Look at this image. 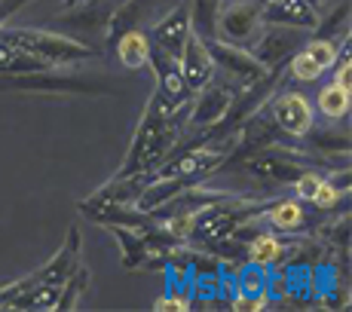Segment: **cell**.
I'll list each match as a JSON object with an SVG mask.
<instances>
[{
	"mask_svg": "<svg viewBox=\"0 0 352 312\" xmlns=\"http://www.w3.org/2000/svg\"><path fill=\"white\" fill-rule=\"evenodd\" d=\"M184 111V101L168 98L162 89L151 95L144 107L141 126L135 132L129 153L120 166L117 178H147L157 166H162V159L168 156L172 144L178 141V113Z\"/></svg>",
	"mask_w": 352,
	"mask_h": 312,
	"instance_id": "6da1fadb",
	"label": "cell"
},
{
	"mask_svg": "<svg viewBox=\"0 0 352 312\" xmlns=\"http://www.w3.org/2000/svg\"><path fill=\"white\" fill-rule=\"evenodd\" d=\"M0 40L19 46V49H25L28 56L40 58V62H46L50 67L83 65L98 56L83 40H74V37H67V34L46 31V28H16V25H3V28H0Z\"/></svg>",
	"mask_w": 352,
	"mask_h": 312,
	"instance_id": "7a4b0ae2",
	"label": "cell"
},
{
	"mask_svg": "<svg viewBox=\"0 0 352 312\" xmlns=\"http://www.w3.org/2000/svg\"><path fill=\"white\" fill-rule=\"evenodd\" d=\"M0 89L6 92H34V95H111L117 80L107 74H71L43 67V71L0 77Z\"/></svg>",
	"mask_w": 352,
	"mask_h": 312,
	"instance_id": "3957f363",
	"label": "cell"
},
{
	"mask_svg": "<svg viewBox=\"0 0 352 312\" xmlns=\"http://www.w3.org/2000/svg\"><path fill=\"white\" fill-rule=\"evenodd\" d=\"M206 43H208V52H212L214 67H224L242 89H248V86L267 80L270 71L257 62L248 49H242V46H236V43H224V40H218V37L206 40Z\"/></svg>",
	"mask_w": 352,
	"mask_h": 312,
	"instance_id": "277c9868",
	"label": "cell"
},
{
	"mask_svg": "<svg viewBox=\"0 0 352 312\" xmlns=\"http://www.w3.org/2000/svg\"><path fill=\"white\" fill-rule=\"evenodd\" d=\"M178 71L181 80H184L187 92H202L208 83H212V74H214V62H212V52H208V43L199 37V31L187 34L184 40V49L178 56Z\"/></svg>",
	"mask_w": 352,
	"mask_h": 312,
	"instance_id": "5b68a950",
	"label": "cell"
},
{
	"mask_svg": "<svg viewBox=\"0 0 352 312\" xmlns=\"http://www.w3.org/2000/svg\"><path fill=\"white\" fill-rule=\"evenodd\" d=\"M261 6L263 0H236V3H230L214 22L218 40L242 46L248 37H254L257 25H261Z\"/></svg>",
	"mask_w": 352,
	"mask_h": 312,
	"instance_id": "8992f818",
	"label": "cell"
},
{
	"mask_svg": "<svg viewBox=\"0 0 352 312\" xmlns=\"http://www.w3.org/2000/svg\"><path fill=\"white\" fill-rule=\"evenodd\" d=\"M273 123L282 135H291V138H303V135L313 129V101L300 92H282L276 95L273 101Z\"/></svg>",
	"mask_w": 352,
	"mask_h": 312,
	"instance_id": "52a82bcc",
	"label": "cell"
},
{
	"mask_svg": "<svg viewBox=\"0 0 352 312\" xmlns=\"http://www.w3.org/2000/svg\"><path fill=\"white\" fill-rule=\"evenodd\" d=\"M322 12L307 0H263L261 25H282L294 31H316Z\"/></svg>",
	"mask_w": 352,
	"mask_h": 312,
	"instance_id": "ba28073f",
	"label": "cell"
},
{
	"mask_svg": "<svg viewBox=\"0 0 352 312\" xmlns=\"http://www.w3.org/2000/svg\"><path fill=\"white\" fill-rule=\"evenodd\" d=\"M297 52V40L294 28H282V25H263V31L254 40V52L252 56L261 62L267 71H282L285 58H291Z\"/></svg>",
	"mask_w": 352,
	"mask_h": 312,
	"instance_id": "9c48e42d",
	"label": "cell"
},
{
	"mask_svg": "<svg viewBox=\"0 0 352 312\" xmlns=\"http://www.w3.org/2000/svg\"><path fill=\"white\" fill-rule=\"evenodd\" d=\"M190 3H175L166 16L153 25V37H151V46L162 49L166 56L178 58L181 49H184V40L190 34Z\"/></svg>",
	"mask_w": 352,
	"mask_h": 312,
	"instance_id": "30bf717a",
	"label": "cell"
},
{
	"mask_svg": "<svg viewBox=\"0 0 352 312\" xmlns=\"http://www.w3.org/2000/svg\"><path fill=\"white\" fill-rule=\"evenodd\" d=\"M196 104L190 107V129H218L227 120L230 107H233L236 95L227 86H212V89L196 92Z\"/></svg>",
	"mask_w": 352,
	"mask_h": 312,
	"instance_id": "8fae6325",
	"label": "cell"
},
{
	"mask_svg": "<svg viewBox=\"0 0 352 312\" xmlns=\"http://www.w3.org/2000/svg\"><path fill=\"white\" fill-rule=\"evenodd\" d=\"M282 254H285V242L276 239L273 233H254L245 245V263H254L263 269H279Z\"/></svg>",
	"mask_w": 352,
	"mask_h": 312,
	"instance_id": "7c38bea8",
	"label": "cell"
},
{
	"mask_svg": "<svg viewBox=\"0 0 352 312\" xmlns=\"http://www.w3.org/2000/svg\"><path fill=\"white\" fill-rule=\"evenodd\" d=\"M263 218L276 233H303L307 227V212H303L300 199H276L263 212Z\"/></svg>",
	"mask_w": 352,
	"mask_h": 312,
	"instance_id": "4fadbf2b",
	"label": "cell"
},
{
	"mask_svg": "<svg viewBox=\"0 0 352 312\" xmlns=\"http://www.w3.org/2000/svg\"><path fill=\"white\" fill-rule=\"evenodd\" d=\"M120 43H117V56H120V65H126L129 71H141L147 67V58H151V37L141 34L138 28L120 34Z\"/></svg>",
	"mask_w": 352,
	"mask_h": 312,
	"instance_id": "5bb4252c",
	"label": "cell"
},
{
	"mask_svg": "<svg viewBox=\"0 0 352 312\" xmlns=\"http://www.w3.org/2000/svg\"><path fill=\"white\" fill-rule=\"evenodd\" d=\"M111 230H113V236H117V242L123 245V267L126 269L144 267V260H151L153 257L151 245L141 239V233L135 227H120V223H113Z\"/></svg>",
	"mask_w": 352,
	"mask_h": 312,
	"instance_id": "9a60e30c",
	"label": "cell"
},
{
	"mask_svg": "<svg viewBox=\"0 0 352 312\" xmlns=\"http://www.w3.org/2000/svg\"><path fill=\"white\" fill-rule=\"evenodd\" d=\"M43 67H50V65L28 56V52L19 49V46L6 43V40H0V77H19V74L43 71Z\"/></svg>",
	"mask_w": 352,
	"mask_h": 312,
	"instance_id": "2e32d148",
	"label": "cell"
},
{
	"mask_svg": "<svg viewBox=\"0 0 352 312\" xmlns=\"http://www.w3.org/2000/svg\"><path fill=\"white\" fill-rule=\"evenodd\" d=\"M153 3H157V0H126L120 10L111 12V22H107V37L117 40L120 34L132 31L135 22H141V19H144V12L153 10Z\"/></svg>",
	"mask_w": 352,
	"mask_h": 312,
	"instance_id": "e0dca14e",
	"label": "cell"
},
{
	"mask_svg": "<svg viewBox=\"0 0 352 312\" xmlns=\"http://www.w3.org/2000/svg\"><path fill=\"white\" fill-rule=\"evenodd\" d=\"M309 144L313 151L322 156L328 166H334V153H340L343 159H349V135L346 132H331V129H322V132H313L309 129Z\"/></svg>",
	"mask_w": 352,
	"mask_h": 312,
	"instance_id": "ac0fdd59",
	"label": "cell"
},
{
	"mask_svg": "<svg viewBox=\"0 0 352 312\" xmlns=\"http://www.w3.org/2000/svg\"><path fill=\"white\" fill-rule=\"evenodd\" d=\"M316 104H319V111L324 113L328 120H343L349 113V104H352V95L349 89H343L340 83H324L319 89V98H316Z\"/></svg>",
	"mask_w": 352,
	"mask_h": 312,
	"instance_id": "d6986e66",
	"label": "cell"
},
{
	"mask_svg": "<svg viewBox=\"0 0 352 312\" xmlns=\"http://www.w3.org/2000/svg\"><path fill=\"white\" fill-rule=\"evenodd\" d=\"M86 294H89V269H86L83 263H77V269L67 276L62 291H58V307L56 309H77Z\"/></svg>",
	"mask_w": 352,
	"mask_h": 312,
	"instance_id": "ffe728a7",
	"label": "cell"
},
{
	"mask_svg": "<svg viewBox=\"0 0 352 312\" xmlns=\"http://www.w3.org/2000/svg\"><path fill=\"white\" fill-rule=\"evenodd\" d=\"M303 52H307V56L322 67V71H331V67L337 65V52H340V46H337L334 40H328V37H316V40H309V43L303 46Z\"/></svg>",
	"mask_w": 352,
	"mask_h": 312,
	"instance_id": "44dd1931",
	"label": "cell"
},
{
	"mask_svg": "<svg viewBox=\"0 0 352 312\" xmlns=\"http://www.w3.org/2000/svg\"><path fill=\"white\" fill-rule=\"evenodd\" d=\"M288 71H291V77L300 80V83H316V80H319L322 74H324L322 67L316 65L303 49H300V52H294V56L288 58Z\"/></svg>",
	"mask_w": 352,
	"mask_h": 312,
	"instance_id": "7402d4cb",
	"label": "cell"
},
{
	"mask_svg": "<svg viewBox=\"0 0 352 312\" xmlns=\"http://www.w3.org/2000/svg\"><path fill=\"white\" fill-rule=\"evenodd\" d=\"M294 193H297V199L300 202H313V196H316V190H319V184H322V175L319 172H313V168H303L300 175H297L294 181Z\"/></svg>",
	"mask_w": 352,
	"mask_h": 312,
	"instance_id": "603a6c76",
	"label": "cell"
},
{
	"mask_svg": "<svg viewBox=\"0 0 352 312\" xmlns=\"http://www.w3.org/2000/svg\"><path fill=\"white\" fill-rule=\"evenodd\" d=\"M340 196H343V190L337 187L334 181L322 178V184H319V190H316V196H313V205L322 208V212H331V208L340 202Z\"/></svg>",
	"mask_w": 352,
	"mask_h": 312,
	"instance_id": "cb8c5ba5",
	"label": "cell"
},
{
	"mask_svg": "<svg viewBox=\"0 0 352 312\" xmlns=\"http://www.w3.org/2000/svg\"><path fill=\"white\" fill-rule=\"evenodd\" d=\"M28 3H34V0H0V28L6 25V19L16 16V12L25 10Z\"/></svg>",
	"mask_w": 352,
	"mask_h": 312,
	"instance_id": "d4e9b609",
	"label": "cell"
},
{
	"mask_svg": "<svg viewBox=\"0 0 352 312\" xmlns=\"http://www.w3.org/2000/svg\"><path fill=\"white\" fill-rule=\"evenodd\" d=\"M89 3H96V0H62V10H74V6H89Z\"/></svg>",
	"mask_w": 352,
	"mask_h": 312,
	"instance_id": "484cf974",
	"label": "cell"
},
{
	"mask_svg": "<svg viewBox=\"0 0 352 312\" xmlns=\"http://www.w3.org/2000/svg\"><path fill=\"white\" fill-rule=\"evenodd\" d=\"M322 3H328V6H331V3H334V0H322Z\"/></svg>",
	"mask_w": 352,
	"mask_h": 312,
	"instance_id": "4316f807",
	"label": "cell"
}]
</instances>
